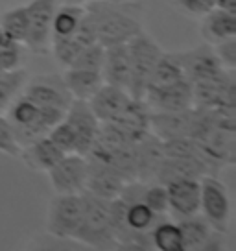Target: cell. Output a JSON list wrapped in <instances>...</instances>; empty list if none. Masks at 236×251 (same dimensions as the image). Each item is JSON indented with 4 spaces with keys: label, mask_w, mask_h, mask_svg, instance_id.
I'll list each match as a JSON object with an SVG mask.
<instances>
[{
    "label": "cell",
    "mask_w": 236,
    "mask_h": 251,
    "mask_svg": "<svg viewBox=\"0 0 236 251\" xmlns=\"http://www.w3.org/2000/svg\"><path fill=\"white\" fill-rule=\"evenodd\" d=\"M63 117L65 111L39 105L23 93L9 103V107L4 113V118L11 126L13 137L21 148L39 137L48 135V131Z\"/></svg>",
    "instance_id": "cell-1"
},
{
    "label": "cell",
    "mask_w": 236,
    "mask_h": 251,
    "mask_svg": "<svg viewBox=\"0 0 236 251\" xmlns=\"http://www.w3.org/2000/svg\"><path fill=\"white\" fill-rule=\"evenodd\" d=\"M74 39L78 41L81 47H89L93 43H98L96 39V28H94V21L89 11H83V17L78 24V30L74 31Z\"/></svg>",
    "instance_id": "cell-36"
},
{
    "label": "cell",
    "mask_w": 236,
    "mask_h": 251,
    "mask_svg": "<svg viewBox=\"0 0 236 251\" xmlns=\"http://www.w3.org/2000/svg\"><path fill=\"white\" fill-rule=\"evenodd\" d=\"M214 8L221 9V11H227V13H235L236 15V0H216V6Z\"/></svg>",
    "instance_id": "cell-40"
},
{
    "label": "cell",
    "mask_w": 236,
    "mask_h": 251,
    "mask_svg": "<svg viewBox=\"0 0 236 251\" xmlns=\"http://www.w3.org/2000/svg\"><path fill=\"white\" fill-rule=\"evenodd\" d=\"M87 172H89L87 155L65 153L48 170V177L52 181L55 194H81L85 190Z\"/></svg>",
    "instance_id": "cell-8"
},
{
    "label": "cell",
    "mask_w": 236,
    "mask_h": 251,
    "mask_svg": "<svg viewBox=\"0 0 236 251\" xmlns=\"http://www.w3.org/2000/svg\"><path fill=\"white\" fill-rule=\"evenodd\" d=\"M201 176H209L205 165L196 157H166L155 174V183L166 185L175 179H199Z\"/></svg>",
    "instance_id": "cell-20"
},
{
    "label": "cell",
    "mask_w": 236,
    "mask_h": 251,
    "mask_svg": "<svg viewBox=\"0 0 236 251\" xmlns=\"http://www.w3.org/2000/svg\"><path fill=\"white\" fill-rule=\"evenodd\" d=\"M83 220L74 240L94 250H118V242L111 227L109 201L83 190Z\"/></svg>",
    "instance_id": "cell-3"
},
{
    "label": "cell",
    "mask_w": 236,
    "mask_h": 251,
    "mask_svg": "<svg viewBox=\"0 0 236 251\" xmlns=\"http://www.w3.org/2000/svg\"><path fill=\"white\" fill-rule=\"evenodd\" d=\"M50 48L54 52L55 59L61 63L63 67H69L83 47L74 39V35H71V37H52Z\"/></svg>",
    "instance_id": "cell-33"
},
{
    "label": "cell",
    "mask_w": 236,
    "mask_h": 251,
    "mask_svg": "<svg viewBox=\"0 0 236 251\" xmlns=\"http://www.w3.org/2000/svg\"><path fill=\"white\" fill-rule=\"evenodd\" d=\"M131 98L133 96L126 89L103 83L87 102H89V107L100 122H113Z\"/></svg>",
    "instance_id": "cell-17"
},
{
    "label": "cell",
    "mask_w": 236,
    "mask_h": 251,
    "mask_svg": "<svg viewBox=\"0 0 236 251\" xmlns=\"http://www.w3.org/2000/svg\"><path fill=\"white\" fill-rule=\"evenodd\" d=\"M177 226L181 229V236H183V248L185 251H205L211 250V244L214 240H218L214 236V231L209 222L199 216V214H194V216H189V218H181L177 220Z\"/></svg>",
    "instance_id": "cell-22"
},
{
    "label": "cell",
    "mask_w": 236,
    "mask_h": 251,
    "mask_svg": "<svg viewBox=\"0 0 236 251\" xmlns=\"http://www.w3.org/2000/svg\"><path fill=\"white\" fill-rule=\"evenodd\" d=\"M0 28L9 41L24 45L26 35H28V9L26 6H19V8L4 11L0 15Z\"/></svg>",
    "instance_id": "cell-27"
},
{
    "label": "cell",
    "mask_w": 236,
    "mask_h": 251,
    "mask_svg": "<svg viewBox=\"0 0 236 251\" xmlns=\"http://www.w3.org/2000/svg\"><path fill=\"white\" fill-rule=\"evenodd\" d=\"M194 107L183 111H150V133L161 141L190 137Z\"/></svg>",
    "instance_id": "cell-15"
},
{
    "label": "cell",
    "mask_w": 236,
    "mask_h": 251,
    "mask_svg": "<svg viewBox=\"0 0 236 251\" xmlns=\"http://www.w3.org/2000/svg\"><path fill=\"white\" fill-rule=\"evenodd\" d=\"M21 93L24 96H28L30 100H33L35 103H39V105L54 107V109L59 111H67L71 107L72 100H74V96L65 85L63 78L57 76V74L28 78Z\"/></svg>",
    "instance_id": "cell-9"
},
{
    "label": "cell",
    "mask_w": 236,
    "mask_h": 251,
    "mask_svg": "<svg viewBox=\"0 0 236 251\" xmlns=\"http://www.w3.org/2000/svg\"><path fill=\"white\" fill-rule=\"evenodd\" d=\"M59 0H32L28 9V35L24 47L33 54H45L52 43V21Z\"/></svg>",
    "instance_id": "cell-7"
},
{
    "label": "cell",
    "mask_w": 236,
    "mask_h": 251,
    "mask_svg": "<svg viewBox=\"0 0 236 251\" xmlns=\"http://www.w3.org/2000/svg\"><path fill=\"white\" fill-rule=\"evenodd\" d=\"M6 41H9V39L6 37V35H4V33H2V28H0V47H2V45H4Z\"/></svg>",
    "instance_id": "cell-42"
},
{
    "label": "cell",
    "mask_w": 236,
    "mask_h": 251,
    "mask_svg": "<svg viewBox=\"0 0 236 251\" xmlns=\"http://www.w3.org/2000/svg\"><path fill=\"white\" fill-rule=\"evenodd\" d=\"M137 150V181L141 183H153L159 166L165 159L163 141L155 135H144L135 144Z\"/></svg>",
    "instance_id": "cell-18"
},
{
    "label": "cell",
    "mask_w": 236,
    "mask_h": 251,
    "mask_svg": "<svg viewBox=\"0 0 236 251\" xmlns=\"http://www.w3.org/2000/svg\"><path fill=\"white\" fill-rule=\"evenodd\" d=\"M201 201L199 212L216 233H227L231 220V200L227 187L216 176H201Z\"/></svg>",
    "instance_id": "cell-5"
},
{
    "label": "cell",
    "mask_w": 236,
    "mask_h": 251,
    "mask_svg": "<svg viewBox=\"0 0 236 251\" xmlns=\"http://www.w3.org/2000/svg\"><path fill=\"white\" fill-rule=\"evenodd\" d=\"M175 4L190 15H205L216 6V0H175Z\"/></svg>",
    "instance_id": "cell-39"
},
{
    "label": "cell",
    "mask_w": 236,
    "mask_h": 251,
    "mask_svg": "<svg viewBox=\"0 0 236 251\" xmlns=\"http://www.w3.org/2000/svg\"><path fill=\"white\" fill-rule=\"evenodd\" d=\"M214 54L218 55L220 63L227 71H235L236 67V37L225 39L214 45Z\"/></svg>",
    "instance_id": "cell-38"
},
{
    "label": "cell",
    "mask_w": 236,
    "mask_h": 251,
    "mask_svg": "<svg viewBox=\"0 0 236 251\" xmlns=\"http://www.w3.org/2000/svg\"><path fill=\"white\" fill-rule=\"evenodd\" d=\"M181 78H185V71H183L177 54H166V52H163L161 57H159L157 65H155V69H153V74H151L150 85L148 87L168 85V83H173V81H177V79Z\"/></svg>",
    "instance_id": "cell-29"
},
{
    "label": "cell",
    "mask_w": 236,
    "mask_h": 251,
    "mask_svg": "<svg viewBox=\"0 0 236 251\" xmlns=\"http://www.w3.org/2000/svg\"><path fill=\"white\" fill-rule=\"evenodd\" d=\"M83 220V196L81 194H57L50 203L47 231L55 238L74 240Z\"/></svg>",
    "instance_id": "cell-6"
},
{
    "label": "cell",
    "mask_w": 236,
    "mask_h": 251,
    "mask_svg": "<svg viewBox=\"0 0 236 251\" xmlns=\"http://www.w3.org/2000/svg\"><path fill=\"white\" fill-rule=\"evenodd\" d=\"M144 103L150 111H183L192 107V81L181 78L168 85L148 87Z\"/></svg>",
    "instance_id": "cell-10"
},
{
    "label": "cell",
    "mask_w": 236,
    "mask_h": 251,
    "mask_svg": "<svg viewBox=\"0 0 236 251\" xmlns=\"http://www.w3.org/2000/svg\"><path fill=\"white\" fill-rule=\"evenodd\" d=\"M23 47L15 41H6L0 47V67L6 72L15 71L23 63Z\"/></svg>",
    "instance_id": "cell-35"
},
{
    "label": "cell",
    "mask_w": 236,
    "mask_h": 251,
    "mask_svg": "<svg viewBox=\"0 0 236 251\" xmlns=\"http://www.w3.org/2000/svg\"><path fill=\"white\" fill-rule=\"evenodd\" d=\"M150 240L151 246L159 251H185L179 226L173 222H165L163 218L151 227Z\"/></svg>",
    "instance_id": "cell-26"
},
{
    "label": "cell",
    "mask_w": 236,
    "mask_h": 251,
    "mask_svg": "<svg viewBox=\"0 0 236 251\" xmlns=\"http://www.w3.org/2000/svg\"><path fill=\"white\" fill-rule=\"evenodd\" d=\"M63 155L65 151L57 148L48 135L26 144L24 148H21V153H19L24 165L37 172H48Z\"/></svg>",
    "instance_id": "cell-19"
},
{
    "label": "cell",
    "mask_w": 236,
    "mask_h": 251,
    "mask_svg": "<svg viewBox=\"0 0 236 251\" xmlns=\"http://www.w3.org/2000/svg\"><path fill=\"white\" fill-rule=\"evenodd\" d=\"M103 54H105V47L100 45V43H93V45H89V47L81 48L79 54L74 57V61H72L69 67H72V69H89V71L102 72Z\"/></svg>",
    "instance_id": "cell-31"
},
{
    "label": "cell",
    "mask_w": 236,
    "mask_h": 251,
    "mask_svg": "<svg viewBox=\"0 0 236 251\" xmlns=\"http://www.w3.org/2000/svg\"><path fill=\"white\" fill-rule=\"evenodd\" d=\"M141 200L159 216H165L168 212V192H166L165 185H161V183H155V181L146 183Z\"/></svg>",
    "instance_id": "cell-32"
},
{
    "label": "cell",
    "mask_w": 236,
    "mask_h": 251,
    "mask_svg": "<svg viewBox=\"0 0 236 251\" xmlns=\"http://www.w3.org/2000/svg\"><path fill=\"white\" fill-rule=\"evenodd\" d=\"M85 6H57L52 21V37H71L78 30V24L83 17Z\"/></svg>",
    "instance_id": "cell-28"
},
{
    "label": "cell",
    "mask_w": 236,
    "mask_h": 251,
    "mask_svg": "<svg viewBox=\"0 0 236 251\" xmlns=\"http://www.w3.org/2000/svg\"><path fill=\"white\" fill-rule=\"evenodd\" d=\"M2 74H6V71H4V69H2V67H0V76H2Z\"/></svg>",
    "instance_id": "cell-43"
},
{
    "label": "cell",
    "mask_w": 236,
    "mask_h": 251,
    "mask_svg": "<svg viewBox=\"0 0 236 251\" xmlns=\"http://www.w3.org/2000/svg\"><path fill=\"white\" fill-rule=\"evenodd\" d=\"M48 137L52 139V142H54L57 148L63 150L65 153H76V137H74L71 126L67 124L65 118H61V120L48 131Z\"/></svg>",
    "instance_id": "cell-34"
},
{
    "label": "cell",
    "mask_w": 236,
    "mask_h": 251,
    "mask_svg": "<svg viewBox=\"0 0 236 251\" xmlns=\"http://www.w3.org/2000/svg\"><path fill=\"white\" fill-rule=\"evenodd\" d=\"M102 78L103 83H109V85L129 91V83H131V59H129L127 43L105 47Z\"/></svg>",
    "instance_id": "cell-16"
},
{
    "label": "cell",
    "mask_w": 236,
    "mask_h": 251,
    "mask_svg": "<svg viewBox=\"0 0 236 251\" xmlns=\"http://www.w3.org/2000/svg\"><path fill=\"white\" fill-rule=\"evenodd\" d=\"M126 203H127V207H126L127 227L131 229L133 233H137V235L150 236L151 227H153L163 216L155 214L142 200H131V201L126 200Z\"/></svg>",
    "instance_id": "cell-25"
},
{
    "label": "cell",
    "mask_w": 236,
    "mask_h": 251,
    "mask_svg": "<svg viewBox=\"0 0 236 251\" xmlns=\"http://www.w3.org/2000/svg\"><path fill=\"white\" fill-rule=\"evenodd\" d=\"M26 81H28V72L21 67L0 76V115H4L9 103L21 94Z\"/></svg>",
    "instance_id": "cell-30"
},
{
    "label": "cell",
    "mask_w": 236,
    "mask_h": 251,
    "mask_svg": "<svg viewBox=\"0 0 236 251\" xmlns=\"http://www.w3.org/2000/svg\"><path fill=\"white\" fill-rule=\"evenodd\" d=\"M168 192V212H172L175 220L189 218L199 214V201H201V187L199 179H175L166 183Z\"/></svg>",
    "instance_id": "cell-13"
},
{
    "label": "cell",
    "mask_w": 236,
    "mask_h": 251,
    "mask_svg": "<svg viewBox=\"0 0 236 251\" xmlns=\"http://www.w3.org/2000/svg\"><path fill=\"white\" fill-rule=\"evenodd\" d=\"M113 124L124 129L131 139L139 141L144 135L150 133V109L142 98H131L124 109L120 111Z\"/></svg>",
    "instance_id": "cell-21"
},
{
    "label": "cell",
    "mask_w": 236,
    "mask_h": 251,
    "mask_svg": "<svg viewBox=\"0 0 236 251\" xmlns=\"http://www.w3.org/2000/svg\"><path fill=\"white\" fill-rule=\"evenodd\" d=\"M127 48H129V59H131L129 94L133 98H144V93L150 85L153 69H155L163 50L146 31H139L133 39L127 41Z\"/></svg>",
    "instance_id": "cell-4"
},
{
    "label": "cell",
    "mask_w": 236,
    "mask_h": 251,
    "mask_svg": "<svg viewBox=\"0 0 236 251\" xmlns=\"http://www.w3.org/2000/svg\"><path fill=\"white\" fill-rule=\"evenodd\" d=\"M61 78H63L67 89L74 96V100H89L103 85V78L100 71L67 67V71L63 72Z\"/></svg>",
    "instance_id": "cell-24"
},
{
    "label": "cell",
    "mask_w": 236,
    "mask_h": 251,
    "mask_svg": "<svg viewBox=\"0 0 236 251\" xmlns=\"http://www.w3.org/2000/svg\"><path fill=\"white\" fill-rule=\"evenodd\" d=\"M0 151L9 157H19L21 153V146L17 144L11 126L8 124L4 115H0Z\"/></svg>",
    "instance_id": "cell-37"
},
{
    "label": "cell",
    "mask_w": 236,
    "mask_h": 251,
    "mask_svg": "<svg viewBox=\"0 0 236 251\" xmlns=\"http://www.w3.org/2000/svg\"><path fill=\"white\" fill-rule=\"evenodd\" d=\"M65 120L71 126L72 133L76 137V153L87 155L96 141L100 129V120L89 107L87 100H72L71 107L65 111Z\"/></svg>",
    "instance_id": "cell-11"
},
{
    "label": "cell",
    "mask_w": 236,
    "mask_h": 251,
    "mask_svg": "<svg viewBox=\"0 0 236 251\" xmlns=\"http://www.w3.org/2000/svg\"><path fill=\"white\" fill-rule=\"evenodd\" d=\"M89 161V172H87L85 190L103 200H115L120 196L122 188L127 181L122 174H118L113 166L105 165L102 161H96L93 157H87Z\"/></svg>",
    "instance_id": "cell-14"
},
{
    "label": "cell",
    "mask_w": 236,
    "mask_h": 251,
    "mask_svg": "<svg viewBox=\"0 0 236 251\" xmlns=\"http://www.w3.org/2000/svg\"><path fill=\"white\" fill-rule=\"evenodd\" d=\"M201 35L211 45H218L221 41L236 37V15L221 11L218 8H212L209 13L203 15Z\"/></svg>",
    "instance_id": "cell-23"
},
{
    "label": "cell",
    "mask_w": 236,
    "mask_h": 251,
    "mask_svg": "<svg viewBox=\"0 0 236 251\" xmlns=\"http://www.w3.org/2000/svg\"><path fill=\"white\" fill-rule=\"evenodd\" d=\"M61 4H69V6H85L89 0H59Z\"/></svg>",
    "instance_id": "cell-41"
},
{
    "label": "cell",
    "mask_w": 236,
    "mask_h": 251,
    "mask_svg": "<svg viewBox=\"0 0 236 251\" xmlns=\"http://www.w3.org/2000/svg\"><path fill=\"white\" fill-rule=\"evenodd\" d=\"M85 9L94 21L96 39L103 47L127 43L142 31L135 9L127 4H115L111 0H89Z\"/></svg>",
    "instance_id": "cell-2"
},
{
    "label": "cell",
    "mask_w": 236,
    "mask_h": 251,
    "mask_svg": "<svg viewBox=\"0 0 236 251\" xmlns=\"http://www.w3.org/2000/svg\"><path fill=\"white\" fill-rule=\"evenodd\" d=\"M177 57L185 71V78H189L192 83L220 78L221 74L227 72V69L218 59V55L214 54V48L211 45H203L189 52H177Z\"/></svg>",
    "instance_id": "cell-12"
}]
</instances>
